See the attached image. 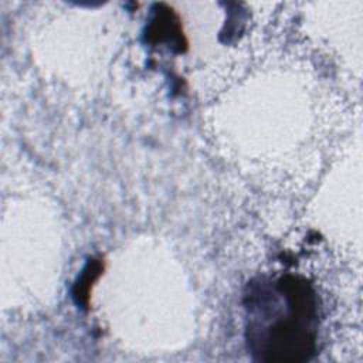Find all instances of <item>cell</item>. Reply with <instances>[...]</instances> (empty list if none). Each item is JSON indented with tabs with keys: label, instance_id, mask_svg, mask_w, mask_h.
I'll return each mask as SVG.
<instances>
[{
	"label": "cell",
	"instance_id": "1",
	"mask_svg": "<svg viewBox=\"0 0 363 363\" xmlns=\"http://www.w3.org/2000/svg\"><path fill=\"white\" fill-rule=\"evenodd\" d=\"M245 342L257 362L302 363L313 357L319 335V298L302 275L250 281L242 298Z\"/></svg>",
	"mask_w": 363,
	"mask_h": 363
},
{
	"label": "cell",
	"instance_id": "2",
	"mask_svg": "<svg viewBox=\"0 0 363 363\" xmlns=\"http://www.w3.org/2000/svg\"><path fill=\"white\" fill-rule=\"evenodd\" d=\"M146 43L167 44L169 48L183 52L187 48V40L182 30L179 16L166 4H156L145 31Z\"/></svg>",
	"mask_w": 363,
	"mask_h": 363
},
{
	"label": "cell",
	"instance_id": "3",
	"mask_svg": "<svg viewBox=\"0 0 363 363\" xmlns=\"http://www.w3.org/2000/svg\"><path fill=\"white\" fill-rule=\"evenodd\" d=\"M104 271V262L98 258H89L85 264L84 269L78 275L74 286H72V296L78 305L82 308L89 306V298L92 292V286L95 285L96 279Z\"/></svg>",
	"mask_w": 363,
	"mask_h": 363
}]
</instances>
